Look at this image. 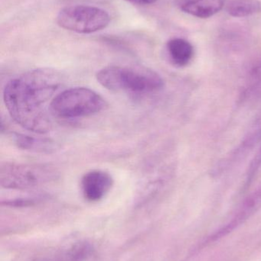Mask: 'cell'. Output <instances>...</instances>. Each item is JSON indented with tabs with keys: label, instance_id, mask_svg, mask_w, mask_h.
<instances>
[{
	"label": "cell",
	"instance_id": "6da1fadb",
	"mask_svg": "<svg viewBox=\"0 0 261 261\" xmlns=\"http://www.w3.org/2000/svg\"><path fill=\"white\" fill-rule=\"evenodd\" d=\"M61 84V74L51 69L31 70L9 81L3 99L12 119L31 132H49L54 116L51 103Z\"/></svg>",
	"mask_w": 261,
	"mask_h": 261
},
{
	"label": "cell",
	"instance_id": "7a4b0ae2",
	"mask_svg": "<svg viewBox=\"0 0 261 261\" xmlns=\"http://www.w3.org/2000/svg\"><path fill=\"white\" fill-rule=\"evenodd\" d=\"M96 77L107 90L134 94L154 93L164 86L160 75L147 68L109 66L98 71Z\"/></svg>",
	"mask_w": 261,
	"mask_h": 261
},
{
	"label": "cell",
	"instance_id": "3957f363",
	"mask_svg": "<svg viewBox=\"0 0 261 261\" xmlns=\"http://www.w3.org/2000/svg\"><path fill=\"white\" fill-rule=\"evenodd\" d=\"M105 99L86 87H75L55 96L51 110L55 117L77 119L93 116L107 107Z\"/></svg>",
	"mask_w": 261,
	"mask_h": 261
},
{
	"label": "cell",
	"instance_id": "277c9868",
	"mask_svg": "<svg viewBox=\"0 0 261 261\" xmlns=\"http://www.w3.org/2000/svg\"><path fill=\"white\" fill-rule=\"evenodd\" d=\"M58 173L53 167L44 164L4 163L0 167L2 187L10 190H28L55 180Z\"/></svg>",
	"mask_w": 261,
	"mask_h": 261
},
{
	"label": "cell",
	"instance_id": "5b68a950",
	"mask_svg": "<svg viewBox=\"0 0 261 261\" xmlns=\"http://www.w3.org/2000/svg\"><path fill=\"white\" fill-rule=\"evenodd\" d=\"M57 24L66 30L79 34H91L108 26L110 16L99 7L86 5L67 6L57 15Z\"/></svg>",
	"mask_w": 261,
	"mask_h": 261
},
{
	"label": "cell",
	"instance_id": "8992f818",
	"mask_svg": "<svg viewBox=\"0 0 261 261\" xmlns=\"http://www.w3.org/2000/svg\"><path fill=\"white\" fill-rule=\"evenodd\" d=\"M260 207L261 185L244 200L242 205L238 208L237 212L233 216L232 219L228 224L207 239L206 243L219 240L229 234L233 230L235 229L242 224H243L245 221L248 220Z\"/></svg>",
	"mask_w": 261,
	"mask_h": 261
},
{
	"label": "cell",
	"instance_id": "52a82bcc",
	"mask_svg": "<svg viewBox=\"0 0 261 261\" xmlns=\"http://www.w3.org/2000/svg\"><path fill=\"white\" fill-rule=\"evenodd\" d=\"M113 184V178L107 172L91 170L85 173L81 179V190L87 201L98 202L107 195Z\"/></svg>",
	"mask_w": 261,
	"mask_h": 261
},
{
	"label": "cell",
	"instance_id": "ba28073f",
	"mask_svg": "<svg viewBox=\"0 0 261 261\" xmlns=\"http://www.w3.org/2000/svg\"><path fill=\"white\" fill-rule=\"evenodd\" d=\"M12 141L18 148L35 153H52L59 149V146L49 138H37L24 134L13 133Z\"/></svg>",
	"mask_w": 261,
	"mask_h": 261
},
{
	"label": "cell",
	"instance_id": "9c48e42d",
	"mask_svg": "<svg viewBox=\"0 0 261 261\" xmlns=\"http://www.w3.org/2000/svg\"><path fill=\"white\" fill-rule=\"evenodd\" d=\"M178 6L183 12L197 17L207 18L222 10L223 0H179Z\"/></svg>",
	"mask_w": 261,
	"mask_h": 261
},
{
	"label": "cell",
	"instance_id": "30bf717a",
	"mask_svg": "<svg viewBox=\"0 0 261 261\" xmlns=\"http://www.w3.org/2000/svg\"><path fill=\"white\" fill-rule=\"evenodd\" d=\"M170 59L175 65L185 67L189 64L194 55L193 45L182 38H173L167 43Z\"/></svg>",
	"mask_w": 261,
	"mask_h": 261
},
{
	"label": "cell",
	"instance_id": "8fae6325",
	"mask_svg": "<svg viewBox=\"0 0 261 261\" xmlns=\"http://www.w3.org/2000/svg\"><path fill=\"white\" fill-rule=\"evenodd\" d=\"M226 11L231 16H250L260 12L261 3L258 0H230Z\"/></svg>",
	"mask_w": 261,
	"mask_h": 261
},
{
	"label": "cell",
	"instance_id": "7c38bea8",
	"mask_svg": "<svg viewBox=\"0 0 261 261\" xmlns=\"http://www.w3.org/2000/svg\"><path fill=\"white\" fill-rule=\"evenodd\" d=\"M91 251L90 245L86 244H78L72 247L67 251H64L62 254L52 261H81L84 260Z\"/></svg>",
	"mask_w": 261,
	"mask_h": 261
},
{
	"label": "cell",
	"instance_id": "4fadbf2b",
	"mask_svg": "<svg viewBox=\"0 0 261 261\" xmlns=\"http://www.w3.org/2000/svg\"><path fill=\"white\" fill-rule=\"evenodd\" d=\"M261 141V120L260 122L256 125L255 128L250 132L249 135L242 141L240 147L236 150L232 156L233 159L240 156L242 153L251 150L254 146Z\"/></svg>",
	"mask_w": 261,
	"mask_h": 261
},
{
	"label": "cell",
	"instance_id": "5bb4252c",
	"mask_svg": "<svg viewBox=\"0 0 261 261\" xmlns=\"http://www.w3.org/2000/svg\"><path fill=\"white\" fill-rule=\"evenodd\" d=\"M261 168V147L257 153H256L255 156L253 158L251 161V164H250L249 168H248V172H247L246 179H245V189L248 188L251 182L254 180V178L257 176V173Z\"/></svg>",
	"mask_w": 261,
	"mask_h": 261
},
{
	"label": "cell",
	"instance_id": "9a60e30c",
	"mask_svg": "<svg viewBox=\"0 0 261 261\" xmlns=\"http://www.w3.org/2000/svg\"><path fill=\"white\" fill-rule=\"evenodd\" d=\"M124 1L131 4L138 5V6H147V5L153 4L157 0H124Z\"/></svg>",
	"mask_w": 261,
	"mask_h": 261
}]
</instances>
